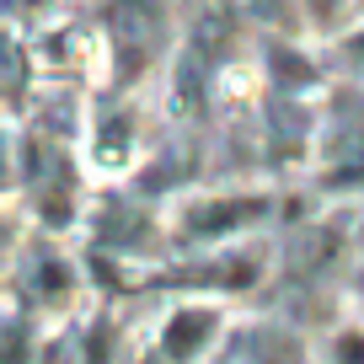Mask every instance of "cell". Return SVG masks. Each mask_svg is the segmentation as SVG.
<instances>
[{
    "mask_svg": "<svg viewBox=\"0 0 364 364\" xmlns=\"http://www.w3.org/2000/svg\"><path fill=\"white\" fill-rule=\"evenodd\" d=\"M353 48H359V59H364V33H359V43H353Z\"/></svg>",
    "mask_w": 364,
    "mask_h": 364,
    "instance_id": "obj_5",
    "label": "cell"
},
{
    "mask_svg": "<svg viewBox=\"0 0 364 364\" xmlns=\"http://www.w3.org/2000/svg\"><path fill=\"white\" fill-rule=\"evenodd\" d=\"M209 327H215L209 311H182V316L166 327V353H171V359H193L198 343L209 338Z\"/></svg>",
    "mask_w": 364,
    "mask_h": 364,
    "instance_id": "obj_2",
    "label": "cell"
},
{
    "mask_svg": "<svg viewBox=\"0 0 364 364\" xmlns=\"http://www.w3.org/2000/svg\"><path fill=\"white\" fill-rule=\"evenodd\" d=\"M107 33H113L118 54H124V75H134L161 38V16L150 11L145 0H118L113 11H107Z\"/></svg>",
    "mask_w": 364,
    "mask_h": 364,
    "instance_id": "obj_1",
    "label": "cell"
},
{
    "mask_svg": "<svg viewBox=\"0 0 364 364\" xmlns=\"http://www.w3.org/2000/svg\"><path fill=\"white\" fill-rule=\"evenodd\" d=\"M338 359L343 364H364V338H343L338 343Z\"/></svg>",
    "mask_w": 364,
    "mask_h": 364,
    "instance_id": "obj_4",
    "label": "cell"
},
{
    "mask_svg": "<svg viewBox=\"0 0 364 364\" xmlns=\"http://www.w3.org/2000/svg\"><path fill=\"white\" fill-rule=\"evenodd\" d=\"M257 209H262V198H236V204L198 209V215H193V225H188V230H193V236H198V230H225V225H241V220H252Z\"/></svg>",
    "mask_w": 364,
    "mask_h": 364,
    "instance_id": "obj_3",
    "label": "cell"
}]
</instances>
